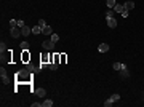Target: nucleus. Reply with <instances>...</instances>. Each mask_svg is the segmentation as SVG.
<instances>
[{
  "instance_id": "nucleus-1",
  "label": "nucleus",
  "mask_w": 144,
  "mask_h": 107,
  "mask_svg": "<svg viewBox=\"0 0 144 107\" xmlns=\"http://www.w3.org/2000/svg\"><path fill=\"white\" fill-rule=\"evenodd\" d=\"M18 77H19L21 80H27V78H30L32 75H30V72L27 71V69H23V71H19V72H18Z\"/></svg>"
},
{
  "instance_id": "nucleus-2",
  "label": "nucleus",
  "mask_w": 144,
  "mask_h": 107,
  "mask_svg": "<svg viewBox=\"0 0 144 107\" xmlns=\"http://www.w3.org/2000/svg\"><path fill=\"white\" fill-rule=\"evenodd\" d=\"M19 29H21V27H11V29H10V34H11L13 38H19V37L23 35V32L19 31Z\"/></svg>"
},
{
  "instance_id": "nucleus-3",
  "label": "nucleus",
  "mask_w": 144,
  "mask_h": 107,
  "mask_svg": "<svg viewBox=\"0 0 144 107\" xmlns=\"http://www.w3.org/2000/svg\"><path fill=\"white\" fill-rule=\"evenodd\" d=\"M42 46H43V48H45V50H48V51H51V50H54V42H53V40H45V42H43L42 43Z\"/></svg>"
},
{
  "instance_id": "nucleus-4",
  "label": "nucleus",
  "mask_w": 144,
  "mask_h": 107,
  "mask_svg": "<svg viewBox=\"0 0 144 107\" xmlns=\"http://www.w3.org/2000/svg\"><path fill=\"white\" fill-rule=\"evenodd\" d=\"M26 69H27V71H29L30 73H37V72L40 71V67H35V66L30 64V62H27V64H26Z\"/></svg>"
},
{
  "instance_id": "nucleus-5",
  "label": "nucleus",
  "mask_w": 144,
  "mask_h": 107,
  "mask_svg": "<svg viewBox=\"0 0 144 107\" xmlns=\"http://www.w3.org/2000/svg\"><path fill=\"white\" fill-rule=\"evenodd\" d=\"M106 22H107V26L111 29L117 27V19H115V18H106Z\"/></svg>"
},
{
  "instance_id": "nucleus-6",
  "label": "nucleus",
  "mask_w": 144,
  "mask_h": 107,
  "mask_svg": "<svg viewBox=\"0 0 144 107\" xmlns=\"http://www.w3.org/2000/svg\"><path fill=\"white\" fill-rule=\"evenodd\" d=\"M98 51L99 53H107L109 51V45L107 43H101V45L98 46Z\"/></svg>"
},
{
  "instance_id": "nucleus-7",
  "label": "nucleus",
  "mask_w": 144,
  "mask_h": 107,
  "mask_svg": "<svg viewBox=\"0 0 144 107\" xmlns=\"http://www.w3.org/2000/svg\"><path fill=\"white\" fill-rule=\"evenodd\" d=\"M0 75H2V82L3 83H8L10 82V80H8V77H6V71H5V69H0Z\"/></svg>"
},
{
  "instance_id": "nucleus-8",
  "label": "nucleus",
  "mask_w": 144,
  "mask_h": 107,
  "mask_svg": "<svg viewBox=\"0 0 144 107\" xmlns=\"http://www.w3.org/2000/svg\"><path fill=\"white\" fill-rule=\"evenodd\" d=\"M114 11H115V13H123V11H125V6H123V5H120V3H115Z\"/></svg>"
},
{
  "instance_id": "nucleus-9",
  "label": "nucleus",
  "mask_w": 144,
  "mask_h": 107,
  "mask_svg": "<svg viewBox=\"0 0 144 107\" xmlns=\"http://www.w3.org/2000/svg\"><path fill=\"white\" fill-rule=\"evenodd\" d=\"M21 32L24 37H29V34H32V29H29L27 26H24V27H21Z\"/></svg>"
},
{
  "instance_id": "nucleus-10",
  "label": "nucleus",
  "mask_w": 144,
  "mask_h": 107,
  "mask_svg": "<svg viewBox=\"0 0 144 107\" xmlns=\"http://www.w3.org/2000/svg\"><path fill=\"white\" fill-rule=\"evenodd\" d=\"M123 6H125V10L131 11V10L135 8V3H133V2H130V0H128V2H125V3H123Z\"/></svg>"
},
{
  "instance_id": "nucleus-11",
  "label": "nucleus",
  "mask_w": 144,
  "mask_h": 107,
  "mask_svg": "<svg viewBox=\"0 0 144 107\" xmlns=\"http://www.w3.org/2000/svg\"><path fill=\"white\" fill-rule=\"evenodd\" d=\"M35 94L40 96V98H45V96H47V91H45L43 88H37V89H35Z\"/></svg>"
},
{
  "instance_id": "nucleus-12",
  "label": "nucleus",
  "mask_w": 144,
  "mask_h": 107,
  "mask_svg": "<svg viewBox=\"0 0 144 107\" xmlns=\"http://www.w3.org/2000/svg\"><path fill=\"white\" fill-rule=\"evenodd\" d=\"M120 73H122V77H123V78H126V77L130 75V72H128V69H126V66H123V67H122Z\"/></svg>"
},
{
  "instance_id": "nucleus-13",
  "label": "nucleus",
  "mask_w": 144,
  "mask_h": 107,
  "mask_svg": "<svg viewBox=\"0 0 144 107\" xmlns=\"http://www.w3.org/2000/svg\"><path fill=\"white\" fill-rule=\"evenodd\" d=\"M115 16V11H114V8H109L107 11H106V18H114Z\"/></svg>"
},
{
  "instance_id": "nucleus-14",
  "label": "nucleus",
  "mask_w": 144,
  "mask_h": 107,
  "mask_svg": "<svg viewBox=\"0 0 144 107\" xmlns=\"http://www.w3.org/2000/svg\"><path fill=\"white\" fill-rule=\"evenodd\" d=\"M40 32H42V27H40V26H34L32 27V34L34 35H39Z\"/></svg>"
},
{
  "instance_id": "nucleus-15",
  "label": "nucleus",
  "mask_w": 144,
  "mask_h": 107,
  "mask_svg": "<svg viewBox=\"0 0 144 107\" xmlns=\"http://www.w3.org/2000/svg\"><path fill=\"white\" fill-rule=\"evenodd\" d=\"M42 32H43L45 35H51V34H53V32H51V27H50V26H45V27L42 29Z\"/></svg>"
},
{
  "instance_id": "nucleus-16",
  "label": "nucleus",
  "mask_w": 144,
  "mask_h": 107,
  "mask_svg": "<svg viewBox=\"0 0 144 107\" xmlns=\"http://www.w3.org/2000/svg\"><path fill=\"white\" fill-rule=\"evenodd\" d=\"M48 69H50V71H56V69H58V62L56 61L50 62V64H48Z\"/></svg>"
},
{
  "instance_id": "nucleus-17",
  "label": "nucleus",
  "mask_w": 144,
  "mask_h": 107,
  "mask_svg": "<svg viewBox=\"0 0 144 107\" xmlns=\"http://www.w3.org/2000/svg\"><path fill=\"white\" fill-rule=\"evenodd\" d=\"M125 64H120V62H114V66H112V67H114V71H122V67Z\"/></svg>"
},
{
  "instance_id": "nucleus-18",
  "label": "nucleus",
  "mask_w": 144,
  "mask_h": 107,
  "mask_svg": "<svg viewBox=\"0 0 144 107\" xmlns=\"http://www.w3.org/2000/svg\"><path fill=\"white\" fill-rule=\"evenodd\" d=\"M0 51H2V54H5V53L6 51H8V48H6V45H5V43H0Z\"/></svg>"
},
{
  "instance_id": "nucleus-19",
  "label": "nucleus",
  "mask_w": 144,
  "mask_h": 107,
  "mask_svg": "<svg viewBox=\"0 0 144 107\" xmlns=\"http://www.w3.org/2000/svg\"><path fill=\"white\" fill-rule=\"evenodd\" d=\"M42 104L45 106V107H51V106H53V101H51V99H45V101H43Z\"/></svg>"
},
{
  "instance_id": "nucleus-20",
  "label": "nucleus",
  "mask_w": 144,
  "mask_h": 107,
  "mask_svg": "<svg viewBox=\"0 0 144 107\" xmlns=\"http://www.w3.org/2000/svg\"><path fill=\"white\" fill-rule=\"evenodd\" d=\"M106 3H107V6H109V8H114V6H115V3H117V2H115V0H107Z\"/></svg>"
},
{
  "instance_id": "nucleus-21",
  "label": "nucleus",
  "mask_w": 144,
  "mask_h": 107,
  "mask_svg": "<svg viewBox=\"0 0 144 107\" xmlns=\"http://www.w3.org/2000/svg\"><path fill=\"white\" fill-rule=\"evenodd\" d=\"M112 104H114V101H112V98H109V99H106V102H104V106H106V107H111Z\"/></svg>"
},
{
  "instance_id": "nucleus-22",
  "label": "nucleus",
  "mask_w": 144,
  "mask_h": 107,
  "mask_svg": "<svg viewBox=\"0 0 144 107\" xmlns=\"http://www.w3.org/2000/svg\"><path fill=\"white\" fill-rule=\"evenodd\" d=\"M50 38H51V40H53V42H54V43H56V42H58V40H59V35H58V34H51V35H50Z\"/></svg>"
},
{
  "instance_id": "nucleus-23",
  "label": "nucleus",
  "mask_w": 144,
  "mask_h": 107,
  "mask_svg": "<svg viewBox=\"0 0 144 107\" xmlns=\"http://www.w3.org/2000/svg\"><path fill=\"white\" fill-rule=\"evenodd\" d=\"M111 98H112V101L115 102V101H119V99H120V94H119V93H114V94H112Z\"/></svg>"
},
{
  "instance_id": "nucleus-24",
  "label": "nucleus",
  "mask_w": 144,
  "mask_h": 107,
  "mask_svg": "<svg viewBox=\"0 0 144 107\" xmlns=\"http://www.w3.org/2000/svg\"><path fill=\"white\" fill-rule=\"evenodd\" d=\"M10 26L11 27H18V21L16 19H10Z\"/></svg>"
},
{
  "instance_id": "nucleus-25",
  "label": "nucleus",
  "mask_w": 144,
  "mask_h": 107,
  "mask_svg": "<svg viewBox=\"0 0 144 107\" xmlns=\"http://www.w3.org/2000/svg\"><path fill=\"white\" fill-rule=\"evenodd\" d=\"M21 50H29V43H27V42H23L21 43Z\"/></svg>"
},
{
  "instance_id": "nucleus-26",
  "label": "nucleus",
  "mask_w": 144,
  "mask_h": 107,
  "mask_svg": "<svg viewBox=\"0 0 144 107\" xmlns=\"http://www.w3.org/2000/svg\"><path fill=\"white\" fill-rule=\"evenodd\" d=\"M39 26H40V27H45V26H47V22H45V19H40V21H39Z\"/></svg>"
},
{
  "instance_id": "nucleus-27",
  "label": "nucleus",
  "mask_w": 144,
  "mask_h": 107,
  "mask_svg": "<svg viewBox=\"0 0 144 107\" xmlns=\"http://www.w3.org/2000/svg\"><path fill=\"white\" fill-rule=\"evenodd\" d=\"M39 67H40V69H45V67H48V64H47L45 61H43V62H40V66H39Z\"/></svg>"
},
{
  "instance_id": "nucleus-28",
  "label": "nucleus",
  "mask_w": 144,
  "mask_h": 107,
  "mask_svg": "<svg viewBox=\"0 0 144 107\" xmlns=\"http://www.w3.org/2000/svg\"><path fill=\"white\" fill-rule=\"evenodd\" d=\"M128 15H130V11H128V10H125V11L122 13V16H123V18H128Z\"/></svg>"
},
{
  "instance_id": "nucleus-29",
  "label": "nucleus",
  "mask_w": 144,
  "mask_h": 107,
  "mask_svg": "<svg viewBox=\"0 0 144 107\" xmlns=\"http://www.w3.org/2000/svg\"><path fill=\"white\" fill-rule=\"evenodd\" d=\"M24 26H26V24H24V21H18V27H24Z\"/></svg>"
},
{
  "instance_id": "nucleus-30",
  "label": "nucleus",
  "mask_w": 144,
  "mask_h": 107,
  "mask_svg": "<svg viewBox=\"0 0 144 107\" xmlns=\"http://www.w3.org/2000/svg\"><path fill=\"white\" fill-rule=\"evenodd\" d=\"M40 106H43V104H40V102H34L32 107H40Z\"/></svg>"
}]
</instances>
